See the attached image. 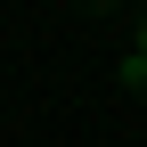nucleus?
<instances>
[{"instance_id": "f257e3e1", "label": "nucleus", "mask_w": 147, "mask_h": 147, "mask_svg": "<svg viewBox=\"0 0 147 147\" xmlns=\"http://www.w3.org/2000/svg\"><path fill=\"white\" fill-rule=\"evenodd\" d=\"M131 57H139V65H147V16H139V49H131Z\"/></svg>"}, {"instance_id": "f03ea898", "label": "nucleus", "mask_w": 147, "mask_h": 147, "mask_svg": "<svg viewBox=\"0 0 147 147\" xmlns=\"http://www.w3.org/2000/svg\"><path fill=\"white\" fill-rule=\"evenodd\" d=\"M90 8H106V0H90Z\"/></svg>"}]
</instances>
